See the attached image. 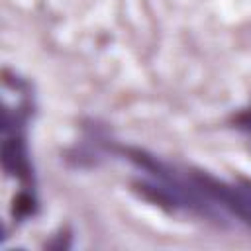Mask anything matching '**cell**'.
Listing matches in <instances>:
<instances>
[{
    "mask_svg": "<svg viewBox=\"0 0 251 251\" xmlns=\"http://www.w3.org/2000/svg\"><path fill=\"white\" fill-rule=\"evenodd\" d=\"M112 151L137 169L139 178L133 186L145 200L216 224L233 222L251 227V182H226L202 171L165 163L133 147H114Z\"/></svg>",
    "mask_w": 251,
    "mask_h": 251,
    "instance_id": "6da1fadb",
    "label": "cell"
},
{
    "mask_svg": "<svg viewBox=\"0 0 251 251\" xmlns=\"http://www.w3.org/2000/svg\"><path fill=\"white\" fill-rule=\"evenodd\" d=\"M237 122H239V127H243V129H247V131L251 133V112L241 114V116L237 118Z\"/></svg>",
    "mask_w": 251,
    "mask_h": 251,
    "instance_id": "7a4b0ae2",
    "label": "cell"
}]
</instances>
